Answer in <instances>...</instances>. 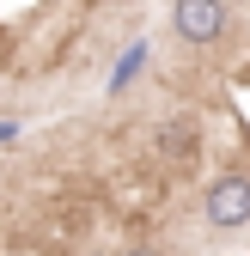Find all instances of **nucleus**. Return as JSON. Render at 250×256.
Returning <instances> with one entry per match:
<instances>
[{"instance_id": "obj_1", "label": "nucleus", "mask_w": 250, "mask_h": 256, "mask_svg": "<svg viewBox=\"0 0 250 256\" xmlns=\"http://www.w3.org/2000/svg\"><path fill=\"white\" fill-rule=\"evenodd\" d=\"M202 208H208V226H214V232H238V226H250V177H244V171L214 177Z\"/></svg>"}, {"instance_id": "obj_2", "label": "nucleus", "mask_w": 250, "mask_h": 256, "mask_svg": "<svg viewBox=\"0 0 250 256\" xmlns=\"http://www.w3.org/2000/svg\"><path fill=\"white\" fill-rule=\"evenodd\" d=\"M171 30L183 43H214L226 30V6L220 0H177L171 6Z\"/></svg>"}, {"instance_id": "obj_3", "label": "nucleus", "mask_w": 250, "mask_h": 256, "mask_svg": "<svg viewBox=\"0 0 250 256\" xmlns=\"http://www.w3.org/2000/svg\"><path fill=\"white\" fill-rule=\"evenodd\" d=\"M122 256H159V250H122Z\"/></svg>"}]
</instances>
